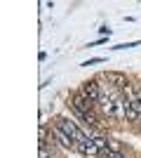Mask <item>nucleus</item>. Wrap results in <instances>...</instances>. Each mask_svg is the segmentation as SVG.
Instances as JSON below:
<instances>
[{"mask_svg": "<svg viewBox=\"0 0 141 158\" xmlns=\"http://www.w3.org/2000/svg\"><path fill=\"white\" fill-rule=\"evenodd\" d=\"M52 123L66 132L68 137L75 142V146H78V144H85V142H89L87 132H85V127H82L80 123L73 118V116H52Z\"/></svg>", "mask_w": 141, "mask_h": 158, "instance_id": "nucleus-1", "label": "nucleus"}, {"mask_svg": "<svg viewBox=\"0 0 141 158\" xmlns=\"http://www.w3.org/2000/svg\"><path fill=\"white\" fill-rule=\"evenodd\" d=\"M66 106H68V111H71V116H78V113H89V111H94V109H96V104H94L92 99H87L80 90H73V92L68 94Z\"/></svg>", "mask_w": 141, "mask_h": 158, "instance_id": "nucleus-2", "label": "nucleus"}, {"mask_svg": "<svg viewBox=\"0 0 141 158\" xmlns=\"http://www.w3.org/2000/svg\"><path fill=\"white\" fill-rule=\"evenodd\" d=\"M49 127H52V139H49V144H54L57 149H61V151H75V142L68 137L61 127H57L52 120H49Z\"/></svg>", "mask_w": 141, "mask_h": 158, "instance_id": "nucleus-3", "label": "nucleus"}, {"mask_svg": "<svg viewBox=\"0 0 141 158\" xmlns=\"http://www.w3.org/2000/svg\"><path fill=\"white\" fill-rule=\"evenodd\" d=\"M78 90H80L87 99H92L94 104H96V102L101 99V80H99V76H92V78L82 80L80 85H78Z\"/></svg>", "mask_w": 141, "mask_h": 158, "instance_id": "nucleus-4", "label": "nucleus"}, {"mask_svg": "<svg viewBox=\"0 0 141 158\" xmlns=\"http://www.w3.org/2000/svg\"><path fill=\"white\" fill-rule=\"evenodd\" d=\"M99 78L104 83H108L111 87H115V90H125L129 85V80H132L127 73H122V71H104V73H99Z\"/></svg>", "mask_w": 141, "mask_h": 158, "instance_id": "nucleus-5", "label": "nucleus"}, {"mask_svg": "<svg viewBox=\"0 0 141 158\" xmlns=\"http://www.w3.org/2000/svg\"><path fill=\"white\" fill-rule=\"evenodd\" d=\"M38 158H64V151L57 149L54 144H38Z\"/></svg>", "mask_w": 141, "mask_h": 158, "instance_id": "nucleus-6", "label": "nucleus"}, {"mask_svg": "<svg viewBox=\"0 0 141 158\" xmlns=\"http://www.w3.org/2000/svg\"><path fill=\"white\" fill-rule=\"evenodd\" d=\"M132 156H134L132 151H113V149H108V146L99 153V158H132Z\"/></svg>", "mask_w": 141, "mask_h": 158, "instance_id": "nucleus-7", "label": "nucleus"}, {"mask_svg": "<svg viewBox=\"0 0 141 158\" xmlns=\"http://www.w3.org/2000/svg\"><path fill=\"white\" fill-rule=\"evenodd\" d=\"M141 40H129V43H118V45H113L111 50L113 52H120V50H132V47H139Z\"/></svg>", "mask_w": 141, "mask_h": 158, "instance_id": "nucleus-8", "label": "nucleus"}, {"mask_svg": "<svg viewBox=\"0 0 141 158\" xmlns=\"http://www.w3.org/2000/svg\"><path fill=\"white\" fill-rule=\"evenodd\" d=\"M104 61H106V57H92V59L82 61L80 66H96V64H104Z\"/></svg>", "mask_w": 141, "mask_h": 158, "instance_id": "nucleus-9", "label": "nucleus"}]
</instances>
